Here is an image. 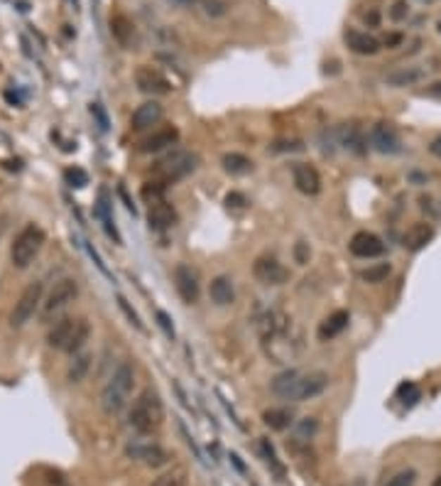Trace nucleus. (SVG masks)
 <instances>
[{
    "label": "nucleus",
    "instance_id": "58836bf2",
    "mask_svg": "<svg viewBox=\"0 0 441 486\" xmlns=\"http://www.w3.org/2000/svg\"><path fill=\"white\" fill-rule=\"evenodd\" d=\"M118 307L120 310H123V315L128 317V322L133 324L135 329H138V332H145V327H143V322H140V317H138V312L133 310V307H130V302L125 300L123 295H118Z\"/></svg>",
    "mask_w": 441,
    "mask_h": 486
},
{
    "label": "nucleus",
    "instance_id": "a211bd4d",
    "mask_svg": "<svg viewBox=\"0 0 441 486\" xmlns=\"http://www.w3.org/2000/svg\"><path fill=\"white\" fill-rule=\"evenodd\" d=\"M179 221V214L177 209L170 204V201H157V204H150V211H147V226L152 231H167Z\"/></svg>",
    "mask_w": 441,
    "mask_h": 486
},
{
    "label": "nucleus",
    "instance_id": "4468645a",
    "mask_svg": "<svg viewBox=\"0 0 441 486\" xmlns=\"http://www.w3.org/2000/svg\"><path fill=\"white\" fill-rule=\"evenodd\" d=\"M336 138H338V145H341L343 150H348V153H353V155H366L368 153V138H366V133H363V125L358 123V120H348V123H343L341 128L336 130Z\"/></svg>",
    "mask_w": 441,
    "mask_h": 486
},
{
    "label": "nucleus",
    "instance_id": "864d4df0",
    "mask_svg": "<svg viewBox=\"0 0 441 486\" xmlns=\"http://www.w3.org/2000/svg\"><path fill=\"white\" fill-rule=\"evenodd\" d=\"M427 94H429V96H434V99H441V81H437V84L429 86Z\"/></svg>",
    "mask_w": 441,
    "mask_h": 486
},
{
    "label": "nucleus",
    "instance_id": "5701e85b",
    "mask_svg": "<svg viewBox=\"0 0 441 486\" xmlns=\"http://www.w3.org/2000/svg\"><path fill=\"white\" fill-rule=\"evenodd\" d=\"M110 35H113V39L120 47L130 49V44L135 42V25L130 23L128 15L115 13V15H110Z\"/></svg>",
    "mask_w": 441,
    "mask_h": 486
},
{
    "label": "nucleus",
    "instance_id": "c756f323",
    "mask_svg": "<svg viewBox=\"0 0 441 486\" xmlns=\"http://www.w3.org/2000/svg\"><path fill=\"white\" fill-rule=\"evenodd\" d=\"M223 170L228 172V175H248V172H253V160L245 158L243 153H226L223 155Z\"/></svg>",
    "mask_w": 441,
    "mask_h": 486
},
{
    "label": "nucleus",
    "instance_id": "6e6552de",
    "mask_svg": "<svg viewBox=\"0 0 441 486\" xmlns=\"http://www.w3.org/2000/svg\"><path fill=\"white\" fill-rule=\"evenodd\" d=\"M76 295H79V282H76L74 278H62V280H57L42 302V317L44 320H52L54 315H59V312L67 310V307L72 305L76 300Z\"/></svg>",
    "mask_w": 441,
    "mask_h": 486
},
{
    "label": "nucleus",
    "instance_id": "7ed1b4c3",
    "mask_svg": "<svg viewBox=\"0 0 441 486\" xmlns=\"http://www.w3.org/2000/svg\"><path fill=\"white\" fill-rule=\"evenodd\" d=\"M128 425L135 430L138 435H152L165 425V405L157 391L145 388L138 398L130 405L128 413Z\"/></svg>",
    "mask_w": 441,
    "mask_h": 486
},
{
    "label": "nucleus",
    "instance_id": "f03ea898",
    "mask_svg": "<svg viewBox=\"0 0 441 486\" xmlns=\"http://www.w3.org/2000/svg\"><path fill=\"white\" fill-rule=\"evenodd\" d=\"M135 388V368L130 361H120L115 366V371L110 373V378L106 381L103 391H101V408L108 418L120 415L130 403Z\"/></svg>",
    "mask_w": 441,
    "mask_h": 486
},
{
    "label": "nucleus",
    "instance_id": "dca6fc26",
    "mask_svg": "<svg viewBox=\"0 0 441 486\" xmlns=\"http://www.w3.org/2000/svg\"><path fill=\"white\" fill-rule=\"evenodd\" d=\"M292 180L297 185V189L307 197H317L321 192V175L317 172V167L304 165V162H297L292 167Z\"/></svg>",
    "mask_w": 441,
    "mask_h": 486
},
{
    "label": "nucleus",
    "instance_id": "79ce46f5",
    "mask_svg": "<svg viewBox=\"0 0 441 486\" xmlns=\"http://www.w3.org/2000/svg\"><path fill=\"white\" fill-rule=\"evenodd\" d=\"M294 263H299V266H307L309 258H312V248H309V243L304 241H297L294 243Z\"/></svg>",
    "mask_w": 441,
    "mask_h": 486
},
{
    "label": "nucleus",
    "instance_id": "2f4dec72",
    "mask_svg": "<svg viewBox=\"0 0 441 486\" xmlns=\"http://www.w3.org/2000/svg\"><path fill=\"white\" fill-rule=\"evenodd\" d=\"M392 273V266L390 263H375V266H368L366 270H361V280L370 282V285H378V282H385Z\"/></svg>",
    "mask_w": 441,
    "mask_h": 486
},
{
    "label": "nucleus",
    "instance_id": "4be33fe9",
    "mask_svg": "<svg viewBox=\"0 0 441 486\" xmlns=\"http://www.w3.org/2000/svg\"><path fill=\"white\" fill-rule=\"evenodd\" d=\"M427 79V72L422 67H397L392 72L385 74V84L392 89H404V86H414L419 81Z\"/></svg>",
    "mask_w": 441,
    "mask_h": 486
},
{
    "label": "nucleus",
    "instance_id": "72a5a7b5",
    "mask_svg": "<svg viewBox=\"0 0 441 486\" xmlns=\"http://www.w3.org/2000/svg\"><path fill=\"white\" fill-rule=\"evenodd\" d=\"M317 432H319V423H317V418H302L297 425H294V437L302 440V442H307V440H312Z\"/></svg>",
    "mask_w": 441,
    "mask_h": 486
},
{
    "label": "nucleus",
    "instance_id": "bf43d9fd",
    "mask_svg": "<svg viewBox=\"0 0 441 486\" xmlns=\"http://www.w3.org/2000/svg\"><path fill=\"white\" fill-rule=\"evenodd\" d=\"M94 3H96V5H98V0H94Z\"/></svg>",
    "mask_w": 441,
    "mask_h": 486
},
{
    "label": "nucleus",
    "instance_id": "a878e982",
    "mask_svg": "<svg viewBox=\"0 0 441 486\" xmlns=\"http://www.w3.org/2000/svg\"><path fill=\"white\" fill-rule=\"evenodd\" d=\"M96 211H98V216H101V221H103V229H106V234L110 236L115 243H123V239H120V234H118V229H115V224H113V214H110V201H108V192L106 189H101L98 192V204H96Z\"/></svg>",
    "mask_w": 441,
    "mask_h": 486
},
{
    "label": "nucleus",
    "instance_id": "6ab92c4d",
    "mask_svg": "<svg viewBox=\"0 0 441 486\" xmlns=\"http://www.w3.org/2000/svg\"><path fill=\"white\" fill-rule=\"evenodd\" d=\"M162 116H165V111H162V106L157 104V101H145V104H140L138 108H135V113L130 116V128L143 133V130H150L152 125L160 123Z\"/></svg>",
    "mask_w": 441,
    "mask_h": 486
},
{
    "label": "nucleus",
    "instance_id": "5fc2aeb1",
    "mask_svg": "<svg viewBox=\"0 0 441 486\" xmlns=\"http://www.w3.org/2000/svg\"><path fill=\"white\" fill-rule=\"evenodd\" d=\"M118 194L123 197V201H125V206H128V211H133V214H135V204H133V201L128 199V192H125L123 187H120V189H118Z\"/></svg>",
    "mask_w": 441,
    "mask_h": 486
},
{
    "label": "nucleus",
    "instance_id": "39448f33",
    "mask_svg": "<svg viewBox=\"0 0 441 486\" xmlns=\"http://www.w3.org/2000/svg\"><path fill=\"white\" fill-rule=\"evenodd\" d=\"M44 241H47V236H44V231L39 229L37 224L25 226V229L15 236L13 246H10V261H13V266L18 268V270L30 268V263H32L34 258L39 256V251H42Z\"/></svg>",
    "mask_w": 441,
    "mask_h": 486
},
{
    "label": "nucleus",
    "instance_id": "b1692460",
    "mask_svg": "<svg viewBox=\"0 0 441 486\" xmlns=\"http://www.w3.org/2000/svg\"><path fill=\"white\" fill-rule=\"evenodd\" d=\"M209 295L211 300L219 307H228L236 302V290H233V280L228 275H216L209 285Z\"/></svg>",
    "mask_w": 441,
    "mask_h": 486
},
{
    "label": "nucleus",
    "instance_id": "1a4fd4ad",
    "mask_svg": "<svg viewBox=\"0 0 441 486\" xmlns=\"http://www.w3.org/2000/svg\"><path fill=\"white\" fill-rule=\"evenodd\" d=\"M125 454H128L133 462L145 464V467H165L172 459L170 452H167L160 442H152V440H143V437L130 440V442L125 444Z\"/></svg>",
    "mask_w": 441,
    "mask_h": 486
},
{
    "label": "nucleus",
    "instance_id": "c85d7f7f",
    "mask_svg": "<svg viewBox=\"0 0 441 486\" xmlns=\"http://www.w3.org/2000/svg\"><path fill=\"white\" fill-rule=\"evenodd\" d=\"M257 449H260V457L265 459V464L270 467V472L275 474L277 479H285V464L280 462V457H277L275 447L270 444V440L260 437V442H257Z\"/></svg>",
    "mask_w": 441,
    "mask_h": 486
},
{
    "label": "nucleus",
    "instance_id": "9d476101",
    "mask_svg": "<svg viewBox=\"0 0 441 486\" xmlns=\"http://www.w3.org/2000/svg\"><path fill=\"white\" fill-rule=\"evenodd\" d=\"M253 275L262 285H285L290 282V268H285L272 256H260L253 263Z\"/></svg>",
    "mask_w": 441,
    "mask_h": 486
},
{
    "label": "nucleus",
    "instance_id": "423d86ee",
    "mask_svg": "<svg viewBox=\"0 0 441 486\" xmlns=\"http://www.w3.org/2000/svg\"><path fill=\"white\" fill-rule=\"evenodd\" d=\"M196 167H199V158L194 153H189V150H174L167 158L155 162V175L160 182L170 185V182H177L181 177L191 175Z\"/></svg>",
    "mask_w": 441,
    "mask_h": 486
},
{
    "label": "nucleus",
    "instance_id": "7c9ffc66",
    "mask_svg": "<svg viewBox=\"0 0 441 486\" xmlns=\"http://www.w3.org/2000/svg\"><path fill=\"white\" fill-rule=\"evenodd\" d=\"M189 484V469L186 467H172L165 474L155 479L150 486H186Z\"/></svg>",
    "mask_w": 441,
    "mask_h": 486
},
{
    "label": "nucleus",
    "instance_id": "c03bdc74",
    "mask_svg": "<svg viewBox=\"0 0 441 486\" xmlns=\"http://www.w3.org/2000/svg\"><path fill=\"white\" fill-rule=\"evenodd\" d=\"M272 150L275 153H297V150H304V145H302V140H277L275 145H272Z\"/></svg>",
    "mask_w": 441,
    "mask_h": 486
},
{
    "label": "nucleus",
    "instance_id": "a18cd8bd",
    "mask_svg": "<svg viewBox=\"0 0 441 486\" xmlns=\"http://www.w3.org/2000/svg\"><path fill=\"white\" fill-rule=\"evenodd\" d=\"M402 42H404V35H402V32H388L383 39H380V44H385V47H388V49L400 47V44H402Z\"/></svg>",
    "mask_w": 441,
    "mask_h": 486
},
{
    "label": "nucleus",
    "instance_id": "de8ad7c7",
    "mask_svg": "<svg viewBox=\"0 0 441 486\" xmlns=\"http://www.w3.org/2000/svg\"><path fill=\"white\" fill-rule=\"evenodd\" d=\"M226 204L233 206V209H241V206H245L248 201H245V197H243V194H238V192H231V194L226 197Z\"/></svg>",
    "mask_w": 441,
    "mask_h": 486
},
{
    "label": "nucleus",
    "instance_id": "473e14b6",
    "mask_svg": "<svg viewBox=\"0 0 441 486\" xmlns=\"http://www.w3.org/2000/svg\"><path fill=\"white\" fill-rule=\"evenodd\" d=\"M165 189H167V185H165V182H160V180L145 182L143 189H140V197H143L147 204H157V201L165 199Z\"/></svg>",
    "mask_w": 441,
    "mask_h": 486
},
{
    "label": "nucleus",
    "instance_id": "6e6d98bb",
    "mask_svg": "<svg viewBox=\"0 0 441 486\" xmlns=\"http://www.w3.org/2000/svg\"><path fill=\"white\" fill-rule=\"evenodd\" d=\"M432 486H441V474H439L437 479H434V482H432Z\"/></svg>",
    "mask_w": 441,
    "mask_h": 486
},
{
    "label": "nucleus",
    "instance_id": "f704fd0d",
    "mask_svg": "<svg viewBox=\"0 0 441 486\" xmlns=\"http://www.w3.org/2000/svg\"><path fill=\"white\" fill-rule=\"evenodd\" d=\"M397 398L409 408V405H414V403L419 401V398H422V391H419V388L414 386V383L407 381V383H402V386L397 388Z\"/></svg>",
    "mask_w": 441,
    "mask_h": 486
},
{
    "label": "nucleus",
    "instance_id": "20e7f679",
    "mask_svg": "<svg viewBox=\"0 0 441 486\" xmlns=\"http://www.w3.org/2000/svg\"><path fill=\"white\" fill-rule=\"evenodd\" d=\"M91 337V327L86 320L81 317H64L57 320L54 327L47 334V344L57 351H67V354H79L84 349V344Z\"/></svg>",
    "mask_w": 441,
    "mask_h": 486
},
{
    "label": "nucleus",
    "instance_id": "ddd939ff",
    "mask_svg": "<svg viewBox=\"0 0 441 486\" xmlns=\"http://www.w3.org/2000/svg\"><path fill=\"white\" fill-rule=\"evenodd\" d=\"M174 287H177V292H179L181 302H186V305H196V302H199V295H201L199 278H196V273L191 270L189 266H184V263H179V266L174 268Z\"/></svg>",
    "mask_w": 441,
    "mask_h": 486
},
{
    "label": "nucleus",
    "instance_id": "4c0bfd02",
    "mask_svg": "<svg viewBox=\"0 0 441 486\" xmlns=\"http://www.w3.org/2000/svg\"><path fill=\"white\" fill-rule=\"evenodd\" d=\"M64 180H67L69 187H76V189L89 185V175H86L84 170H79V167H69V170L64 172Z\"/></svg>",
    "mask_w": 441,
    "mask_h": 486
},
{
    "label": "nucleus",
    "instance_id": "f3484780",
    "mask_svg": "<svg viewBox=\"0 0 441 486\" xmlns=\"http://www.w3.org/2000/svg\"><path fill=\"white\" fill-rule=\"evenodd\" d=\"M348 251L356 258H378L385 253V243L375 234H370V231H358V234H353L351 243H348Z\"/></svg>",
    "mask_w": 441,
    "mask_h": 486
},
{
    "label": "nucleus",
    "instance_id": "0eeeda50",
    "mask_svg": "<svg viewBox=\"0 0 441 486\" xmlns=\"http://www.w3.org/2000/svg\"><path fill=\"white\" fill-rule=\"evenodd\" d=\"M42 302H44V285L39 280L30 282V285L23 290V295L18 297V302H15L13 312H10V324H13L15 329L25 327V324L37 315V310L42 307Z\"/></svg>",
    "mask_w": 441,
    "mask_h": 486
},
{
    "label": "nucleus",
    "instance_id": "412c9836",
    "mask_svg": "<svg viewBox=\"0 0 441 486\" xmlns=\"http://www.w3.org/2000/svg\"><path fill=\"white\" fill-rule=\"evenodd\" d=\"M346 44L351 52L363 54V57H373V54H378L380 47H383L378 37H373V35H368V32H361V30H348Z\"/></svg>",
    "mask_w": 441,
    "mask_h": 486
},
{
    "label": "nucleus",
    "instance_id": "f8f14e48",
    "mask_svg": "<svg viewBox=\"0 0 441 486\" xmlns=\"http://www.w3.org/2000/svg\"><path fill=\"white\" fill-rule=\"evenodd\" d=\"M135 86H138L143 94H150V96H167L174 89V86L170 84V79H167L160 69L145 67V64L135 69Z\"/></svg>",
    "mask_w": 441,
    "mask_h": 486
},
{
    "label": "nucleus",
    "instance_id": "ea45409f",
    "mask_svg": "<svg viewBox=\"0 0 441 486\" xmlns=\"http://www.w3.org/2000/svg\"><path fill=\"white\" fill-rule=\"evenodd\" d=\"M388 15H390V20H392V23H402V20H407L409 18L407 0H395L392 8L388 10Z\"/></svg>",
    "mask_w": 441,
    "mask_h": 486
},
{
    "label": "nucleus",
    "instance_id": "4d7b16f0",
    "mask_svg": "<svg viewBox=\"0 0 441 486\" xmlns=\"http://www.w3.org/2000/svg\"><path fill=\"white\" fill-rule=\"evenodd\" d=\"M437 30H439V35H441V20H439V23H437Z\"/></svg>",
    "mask_w": 441,
    "mask_h": 486
},
{
    "label": "nucleus",
    "instance_id": "3c124183",
    "mask_svg": "<svg viewBox=\"0 0 441 486\" xmlns=\"http://www.w3.org/2000/svg\"><path fill=\"white\" fill-rule=\"evenodd\" d=\"M363 23L370 25V27H378V25H380V15H378V10H370V13L363 15Z\"/></svg>",
    "mask_w": 441,
    "mask_h": 486
},
{
    "label": "nucleus",
    "instance_id": "e433bc0d",
    "mask_svg": "<svg viewBox=\"0 0 441 486\" xmlns=\"http://www.w3.org/2000/svg\"><path fill=\"white\" fill-rule=\"evenodd\" d=\"M199 8L204 10L209 18H223L228 13V5L223 0H199Z\"/></svg>",
    "mask_w": 441,
    "mask_h": 486
},
{
    "label": "nucleus",
    "instance_id": "13d9d810",
    "mask_svg": "<svg viewBox=\"0 0 441 486\" xmlns=\"http://www.w3.org/2000/svg\"><path fill=\"white\" fill-rule=\"evenodd\" d=\"M422 3H434V0H422Z\"/></svg>",
    "mask_w": 441,
    "mask_h": 486
},
{
    "label": "nucleus",
    "instance_id": "cd10ccee",
    "mask_svg": "<svg viewBox=\"0 0 441 486\" xmlns=\"http://www.w3.org/2000/svg\"><path fill=\"white\" fill-rule=\"evenodd\" d=\"M91 361H94V354L89 351H81V354H74L72 363H69L67 368V381L69 383H81L86 376H89L91 371Z\"/></svg>",
    "mask_w": 441,
    "mask_h": 486
},
{
    "label": "nucleus",
    "instance_id": "603ef678",
    "mask_svg": "<svg viewBox=\"0 0 441 486\" xmlns=\"http://www.w3.org/2000/svg\"><path fill=\"white\" fill-rule=\"evenodd\" d=\"M429 153L437 155V158H441V135L437 140H432V145H429Z\"/></svg>",
    "mask_w": 441,
    "mask_h": 486
},
{
    "label": "nucleus",
    "instance_id": "a19ab883",
    "mask_svg": "<svg viewBox=\"0 0 441 486\" xmlns=\"http://www.w3.org/2000/svg\"><path fill=\"white\" fill-rule=\"evenodd\" d=\"M414 482H417V472L414 469H402V472H397L390 479L388 486H414Z\"/></svg>",
    "mask_w": 441,
    "mask_h": 486
},
{
    "label": "nucleus",
    "instance_id": "393cba45",
    "mask_svg": "<svg viewBox=\"0 0 441 486\" xmlns=\"http://www.w3.org/2000/svg\"><path fill=\"white\" fill-rule=\"evenodd\" d=\"M262 423L270 430H275V432H282V430L294 425V413L292 408H270L262 413Z\"/></svg>",
    "mask_w": 441,
    "mask_h": 486
},
{
    "label": "nucleus",
    "instance_id": "49530a36",
    "mask_svg": "<svg viewBox=\"0 0 441 486\" xmlns=\"http://www.w3.org/2000/svg\"><path fill=\"white\" fill-rule=\"evenodd\" d=\"M91 116L98 118L101 130H108V116H106V111L101 108V104H91Z\"/></svg>",
    "mask_w": 441,
    "mask_h": 486
},
{
    "label": "nucleus",
    "instance_id": "bb28decb",
    "mask_svg": "<svg viewBox=\"0 0 441 486\" xmlns=\"http://www.w3.org/2000/svg\"><path fill=\"white\" fill-rule=\"evenodd\" d=\"M434 239V229L429 224H414L412 229L404 234V248L407 251H422L429 241Z\"/></svg>",
    "mask_w": 441,
    "mask_h": 486
},
{
    "label": "nucleus",
    "instance_id": "8fccbe9b",
    "mask_svg": "<svg viewBox=\"0 0 441 486\" xmlns=\"http://www.w3.org/2000/svg\"><path fill=\"white\" fill-rule=\"evenodd\" d=\"M89 253H91V258H94V263H96V266H98V270L103 273L106 278H113V275H110V273H108V268L103 266V261H101V256H98V253H96V251H94V248H91V246H89Z\"/></svg>",
    "mask_w": 441,
    "mask_h": 486
},
{
    "label": "nucleus",
    "instance_id": "f257e3e1",
    "mask_svg": "<svg viewBox=\"0 0 441 486\" xmlns=\"http://www.w3.org/2000/svg\"><path fill=\"white\" fill-rule=\"evenodd\" d=\"M328 388V376L324 371H312V373H299V371H282L280 376L272 378V393L280 396L282 401H294L304 403L312 398L321 396Z\"/></svg>",
    "mask_w": 441,
    "mask_h": 486
},
{
    "label": "nucleus",
    "instance_id": "2eb2a0df",
    "mask_svg": "<svg viewBox=\"0 0 441 486\" xmlns=\"http://www.w3.org/2000/svg\"><path fill=\"white\" fill-rule=\"evenodd\" d=\"M177 140H179V130H177L174 125H165V128H157V130H152L150 135H145V138L140 140L138 150L145 155L162 153V150L177 145Z\"/></svg>",
    "mask_w": 441,
    "mask_h": 486
},
{
    "label": "nucleus",
    "instance_id": "9b49d317",
    "mask_svg": "<svg viewBox=\"0 0 441 486\" xmlns=\"http://www.w3.org/2000/svg\"><path fill=\"white\" fill-rule=\"evenodd\" d=\"M370 148L378 150L380 155H397L402 153V140L392 125L380 120L370 128Z\"/></svg>",
    "mask_w": 441,
    "mask_h": 486
},
{
    "label": "nucleus",
    "instance_id": "37998d69",
    "mask_svg": "<svg viewBox=\"0 0 441 486\" xmlns=\"http://www.w3.org/2000/svg\"><path fill=\"white\" fill-rule=\"evenodd\" d=\"M155 317H157V324H160L162 332H165L170 339H174V337H177V332H174V324H172V317L167 315L165 310H157V315H155Z\"/></svg>",
    "mask_w": 441,
    "mask_h": 486
},
{
    "label": "nucleus",
    "instance_id": "aec40b11",
    "mask_svg": "<svg viewBox=\"0 0 441 486\" xmlns=\"http://www.w3.org/2000/svg\"><path fill=\"white\" fill-rule=\"evenodd\" d=\"M348 322H351V312H348V310L331 312V315L324 317L321 324H319L317 339H319V342H331V339H336L338 334H341L343 329L348 327Z\"/></svg>",
    "mask_w": 441,
    "mask_h": 486
},
{
    "label": "nucleus",
    "instance_id": "c9c22d12",
    "mask_svg": "<svg viewBox=\"0 0 441 486\" xmlns=\"http://www.w3.org/2000/svg\"><path fill=\"white\" fill-rule=\"evenodd\" d=\"M37 474H42V482L47 486H69L67 477H64L59 469H52V467H37Z\"/></svg>",
    "mask_w": 441,
    "mask_h": 486
},
{
    "label": "nucleus",
    "instance_id": "09e8293b",
    "mask_svg": "<svg viewBox=\"0 0 441 486\" xmlns=\"http://www.w3.org/2000/svg\"><path fill=\"white\" fill-rule=\"evenodd\" d=\"M167 3L174 5V8H184V10L199 8V0H167Z\"/></svg>",
    "mask_w": 441,
    "mask_h": 486
}]
</instances>
